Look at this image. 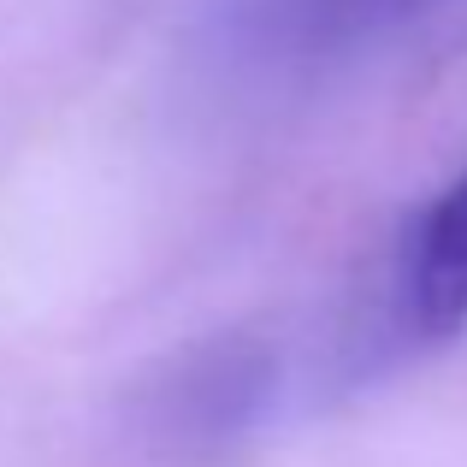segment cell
Instances as JSON below:
<instances>
[{"mask_svg":"<svg viewBox=\"0 0 467 467\" xmlns=\"http://www.w3.org/2000/svg\"><path fill=\"white\" fill-rule=\"evenodd\" d=\"M261 6L278 30L302 36V42H343V36H373L379 24L409 18L438 0H261Z\"/></svg>","mask_w":467,"mask_h":467,"instance_id":"cell-2","label":"cell"},{"mask_svg":"<svg viewBox=\"0 0 467 467\" xmlns=\"http://www.w3.org/2000/svg\"><path fill=\"white\" fill-rule=\"evenodd\" d=\"M390 290H397V331L414 349H438L467 331V166L409 225Z\"/></svg>","mask_w":467,"mask_h":467,"instance_id":"cell-1","label":"cell"}]
</instances>
